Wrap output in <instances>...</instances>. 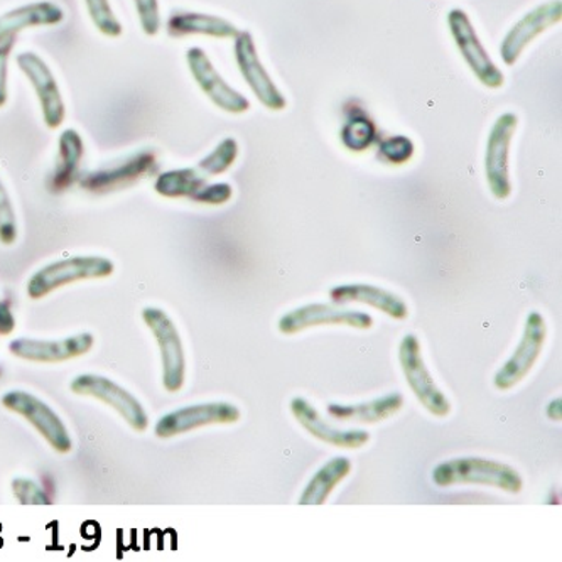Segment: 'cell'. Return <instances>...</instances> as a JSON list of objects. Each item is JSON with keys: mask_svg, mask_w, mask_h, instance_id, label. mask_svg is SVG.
Segmentation results:
<instances>
[{"mask_svg": "<svg viewBox=\"0 0 562 562\" xmlns=\"http://www.w3.org/2000/svg\"><path fill=\"white\" fill-rule=\"evenodd\" d=\"M432 482L446 488L454 485H483L508 493L522 490V476L515 468L483 458H457L445 461L432 471Z\"/></svg>", "mask_w": 562, "mask_h": 562, "instance_id": "1", "label": "cell"}, {"mask_svg": "<svg viewBox=\"0 0 562 562\" xmlns=\"http://www.w3.org/2000/svg\"><path fill=\"white\" fill-rule=\"evenodd\" d=\"M114 262H110L105 257L77 256L58 260L43 267L30 279L27 294L31 300H41L63 285L87 281V279L109 278L114 274Z\"/></svg>", "mask_w": 562, "mask_h": 562, "instance_id": "2", "label": "cell"}, {"mask_svg": "<svg viewBox=\"0 0 562 562\" xmlns=\"http://www.w3.org/2000/svg\"><path fill=\"white\" fill-rule=\"evenodd\" d=\"M157 171L159 159L156 150L144 147L122 157L119 161L81 176L80 187L88 193L105 194L110 191L124 190L147 176L156 175Z\"/></svg>", "mask_w": 562, "mask_h": 562, "instance_id": "3", "label": "cell"}, {"mask_svg": "<svg viewBox=\"0 0 562 562\" xmlns=\"http://www.w3.org/2000/svg\"><path fill=\"white\" fill-rule=\"evenodd\" d=\"M398 362L402 372L406 375L411 391L416 395L417 401L426 407L432 416L445 417L451 413V402L448 401L441 389L436 385L431 372L424 363L423 350L416 336H404L398 347Z\"/></svg>", "mask_w": 562, "mask_h": 562, "instance_id": "4", "label": "cell"}, {"mask_svg": "<svg viewBox=\"0 0 562 562\" xmlns=\"http://www.w3.org/2000/svg\"><path fill=\"white\" fill-rule=\"evenodd\" d=\"M143 318L156 336L157 345L161 350L162 382H165L166 391H181L184 385V373H187V360H184L181 336H179L175 323L165 311L157 310V307H146L143 311Z\"/></svg>", "mask_w": 562, "mask_h": 562, "instance_id": "5", "label": "cell"}, {"mask_svg": "<svg viewBox=\"0 0 562 562\" xmlns=\"http://www.w3.org/2000/svg\"><path fill=\"white\" fill-rule=\"evenodd\" d=\"M2 406L12 413L19 414L24 419L30 420L37 432L43 436L46 441L55 448L58 453H70L71 438L68 435L63 420L59 419L58 414L44 404L40 398L34 395L27 394L24 391H12L2 397Z\"/></svg>", "mask_w": 562, "mask_h": 562, "instance_id": "6", "label": "cell"}, {"mask_svg": "<svg viewBox=\"0 0 562 562\" xmlns=\"http://www.w3.org/2000/svg\"><path fill=\"white\" fill-rule=\"evenodd\" d=\"M449 31L457 43L458 49L463 55L464 61L470 70L476 75L480 81L488 88H501L505 78L497 65L492 61L483 44L480 43L479 34L471 24L467 12L461 9H453L448 14Z\"/></svg>", "mask_w": 562, "mask_h": 562, "instance_id": "7", "label": "cell"}, {"mask_svg": "<svg viewBox=\"0 0 562 562\" xmlns=\"http://www.w3.org/2000/svg\"><path fill=\"white\" fill-rule=\"evenodd\" d=\"M546 335H548V328L542 314L530 313L519 347L493 379L498 391H510L529 375L530 370L536 366L537 358L541 357Z\"/></svg>", "mask_w": 562, "mask_h": 562, "instance_id": "8", "label": "cell"}, {"mask_svg": "<svg viewBox=\"0 0 562 562\" xmlns=\"http://www.w3.org/2000/svg\"><path fill=\"white\" fill-rule=\"evenodd\" d=\"M325 325L370 329L373 326V319L370 314L362 313V311L345 310L335 304H307V306L297 307V310L284 314L279 322V331L282 335H294V333L304 331L314 326Z\"/></svg>", "mask_w": 562, "mask_h": 562, "instance_id": "9", "label": "cell"}, {"mask_svg": "<svg viewBox=\"0 0 562 562\" xmlns=\"http://www.w3.org/2000/svg\"><path fill=\"white\" fill-rule=\"evenodd\" d=\"M15 61H18L19 70L26 75L27 80L33 85L46 127H61L66 117L65 102H63L58 81H56L48 63L33 52L21 53Z\"/></svg>", "mask_w": 562, "mask_h": 562, "instance_id": "10", "label": "cell"}, {"mask_svg": "<svg viewBox=\"0 0 562 562\" xmlns=\"http://www.w3.org/2000/svg\"><path fill=\"white\" fill-rule=\"evenodd\" d=\"M240 411L228 402H210V404H196V406L183 407L172 411L157 420L154 431L157 438H172L184 435L198 427L210 424H232L240 420Z\"/></svg>", "mask_w": 562, "mask_h": 562, "instance_id": "11", "label": "cell"}, {"mask_svg": "<svg viewBox=\"0 0 562 562\" xmlns=\"http://www.w3.org/2000/svg\"><path fill=\"white\" fill-rule=\"evenodd\" d=\"M71 391L78 395H90L105 402L106 406L114 407L136 431H146L149 417L131 392L115 384L106 376L80 375L71 382Z\"/></svg>", "mask_w": 562, "mask_h": 562, "instance_id": "12", "label": "cell"}, {"mask_svg": "<svg viewBox=\"0 0 562 562\" xmlns=\"http://www.w3.org/2000/svg\"><path fill=\"white\" fill-rule=\"evenodd\" d=\"M517 122L519 121L514 114L501 115L493 125L488 144H486V181H488L493 196L498 200H505L512 193L510 178H508V153H510L512 137L517 128Z\"/></svg>", "mask_w": 562, "mask_h": 562, "instance_id": "13", "label": "cell"}, {"mask_svg": "<svg viewBox=\"0 0 562 562\" xmlns=\"http://www.w3.org/2000/svg\"><path fill=\"white\" fill-rule=\"evenodd\" d=\"M235 59H237L238 70L245 78L254 95L271 110L285 109L284 95L281 90L276 87L271 75L267 74L259 55H257L256 43H254L252 34L247 31H240L235 37Z\"/></svg>", "mask_w": 562, "mask_h": 562, "instance_id": "14", "label": "cell"}, {"mask_svg": "<svg viewBox=\"0 0 562 562\" xmlns=\"http://www.w3.org/2000/svg\"><path fill=\"white\" fill-rule=\"evenodd\" d=\"M187 61L194 81L218 109L225 110L228 114H244L250 109L249 100L223 80L203 49H188Z\"/></svg>", "mask_w": 562, "mask_h": 562, "instance_id": "15", "label": "cell"}, {"mask_svg": "<svg viewBox=\"0 0 562 562\" xmlns=\"http://www.w3.org/2000/svg\"><path fill=\"white\" fill-rule=\"evenodd\" d=\"M562 4L561 0H551L541 8L533 9L529 14L524 15L505 36L502 43V58L507 65H514L522 55L524 49L536 40L539 34L548 31L561 21Z\"/></svg>", "mask_w": 562, "mask_h": 562, "instance_id": "16", "label": "cell"}, {"mask_svg": "<svg viewBox=\"0 0 562 562\" xmlns=\"http://www.w3.org/2000/svg\"><path fill=\"white\" fill-rule=\"evenodd\" d=\"M93 336L90 333H80L77 336H68L63 340H31V338H18L9 345V350L15 357L24 358L30 362L55 363L81 357L92 350Z\"/></svg>", "mask_w": 562, "mask_h": 562, "instance_id": "17", "label": "cell"}, {"mask_svg": "<svg viewBox=\"0 0 562 562\" xmlns=\"http://www.w3.org/2000/svg\"><path fill=\"white\" fill-rule=\"evenodd\" d=\"M291 413L311 436L335 448L358 449L370 441L369 432L363 429H338L326 423L306 398H292Z\"/></svg>", "mask_w": 562, "mask_h": 562, "instance_id": "18", "label": "cell"}, {"mask_svg": "<svg viewBox=\"0 0 562 562\" xmlns=\"http://www.w3.org/2000/svg\"><path fill=\"white\" fill-rule=\"evenodd\" d=\"M63 19L65 11L49 0L12 9L0 15V43L31 27L58 26Z\"/></svg>", "mask_w": 562, "mask_h": 562, "instance_id": "19", "label": "cell"}, {"mask_svg": "<svg viewBox=\"0 0 562 562\" xmlns=\"http://www.w3.org/2000/svg\"><path fill=\"white\" fill-rule=\"evenodd\" d=\"M329 297L333 303L348 304L362 303L389 314L394 319H406L409 314V307L397 294L385 291V289L375 288L370 284H345L333 288L329 291Z\"/></svg>", "mask_w": 562, "mask_h": 562, "instance_id": "20", "label": "cell"}, {"mask_svg": "<svg viewBox=\"0 0 562 562\" xmlns=\"http://www.w3.org/2000/svg\"><path fill=\"white\" fill-rule=\"evenodd\" d=\"M85 156V144L80 132L66 128L58 140V159L49 176L48 188L52 193H63L74 187L80 178L81 159Z\"/></svg>", "mask_w": 562, "mask_h": 562, "instance_id": "21", "label": "cell"}, {"mask_svg": "<svg viewBox=\"0 0 562 562\" xmlns=\"http://www.w3.org/2000/svg\"><path fill=\"white\" fill-rule=\"evenodd\" d=\"M166 30L171 37L193 36V34H203V36L220 37V40H231L237 37L240 31L227 19L218 15L201 14V12H172L168 19Z\"/></svg>", "mask_w": 562, "mask_h": 562, "instance_id": "22", "label": "cell"}, {"mask_svg": "<svg viewBox=\"0 0 562 562\" xmlns=\"http://www.w3.org/2000/svg\"><path fill=\"white\" fill-rule=\"evenodd\" d=\"M404 406V395L398 392L384 395V397L373 398L362 404H331L328 407V414L336 420H355V423H379V420L389 419L397 414Z\"/></svg>", "mask_w": 562, "mask_h": 562, "instance_id": "23", "label": "cell"}, {"mask_svg": "<svg viewBox=\"0 0 562 562\" xmlns=\"http://www.w3.org/2000/svg\"><path fill=\"white\" fill-rule=\"evenodd\" d=\"M351 463L348 458L338 457L333 458L331 461L325 464L316 475L311 479L301 495V505H323L329 493L338 486V483L344 482L350 475Z\"/></svg>", "mask_w": 562, "mask_h": 562, "instance_id": "24", "label": "cell"}, {"mask_svg": "<svg viewBox=\"0 0 562 562\" xmlns=\"http://www.w3.org/2000/svg\"><path fill=\"white\" fill-rule=\"evenodd\" d=\"M206 178L196 168L172 169L157 176L154 190L165 198H191L206 187Z\"/></svg>", "mask_w": 562, "mask_h": 562, "instance_id": "25", "label": "cell"}, {"mask_svg": "<svg viewBox=\"0 0 562 562\" xmlns=\"http://www.w3.org/2000/svg\"><path fill=\"white\" fill-rule=\"evenodd\" d=\"M237 140L232 139V137H227V139H223L222 143L213 149V153H210L209 156L205 157V159H201V161L198 162L196 169L201 175L205 176V178L222 175V172L232 168L235 159H237Z\"/></svg>", "mask_w": 562, "mask_h": 562, "instance_id": "26", "label": "cell"}, {"mask_svg": "<svg viewBox=\"0 0 562 562\" xmlns=\"http://www.w3.org/2000/svg\"><path fill=\"white\" fill-rule=\"evenodd\" d=\"M85 5H87L88 15L92 19L93 26L103 36L119 37L124 33V26L110 8V0H85Z\"/></svg>", "mask_w": 562, "mask_h": 562, "instance_id": "27", "label": "cell"}, {"mask_svg": "<svg viewBox=\"0 0 562 562\" xmlns=\"http://www.w3.org/2000/svg\"><path fill=\"white\" fill-rule=\"evenodd\" d=\"M375 125L372 121L367 117H353L341 132V139H344L345 146L355 153L366 150L367 147L372 146L373 139H375Z\"/></svg>", "mask_w": 562, "mask_h": 562, "instance_id": "28", "label": "cell"}, {"mask_svg": "<svg viewBox=\"0 0 562 562\" xmlns=\"http://www.w3.org/2000/svg\"><path fill=\"white\" fill-rule=\"evenodd\" d=\"M18 240V222L11 196L0 179V244L12 245Z\"/></svg>", "mask_w": 562, "mask_h": 562, "instance_id": "29", "label": "cell"}, {"mask_svg": "<svg viewBox=\"0 0 562 562\" xmlns=\"http://www.w3.org/2000/svg\"><path fill=\"white\" fill-rule=\"evenodd\" d=\"M414 154L413 140L404 136L391 137L380 144L379 156L391 165H402L409 161Z\"/></svg>", "mask_w": 562, "mask_h": 562, "instance_id": "30", "label": "cell"}, {"mask_svg": "<svg viewBox=\"0 0 562 562\" xmlns=\"http://www.w3.org/2000/svg\"><path fill=\"white\" fill-rule=\"evenodd\" d=\"M140 27L147 36H156L161 30V11L157 0H134Z\"/></svg>", "mask_w": 562, "mask_h": 562, "instance_id": "31", "label": "cell"}, {"mask_svg": "<svg viewBox=\"0 0 562 562\" xmlns=\"http://www.w3.org/2000/svg\"><path fill=\"white\" fill-rule=\"evenodd\" d=\"M12 490H14L15 497L19 498L21 504L27 505H49L52 501H49L48 495L44 493V490L41 488L37 483H34L33 480L27 479H18L12 482Z\"/></svg>", "mask_w": 562, "mask_h": 562, "instance_id": "32", "label": "cell"}, {"mask_svg": "<svg viewBox=\"0 0 562 562\" xmlns=\"http://www.w3.org/2000/svg\"><path fill=\"white\" fill-rule=\"evenodd\" d=\"M232 187L227 183L206 184L203 190L194 194L193 201L206 205H225L232 198Z\"/></svg>", "mask_w": 562, "mask_h": 562, "instance_id": "33", "label": "cell"}, {"mask_svg": "<svg viewBox=\"0 0 562 562\" xmlns=\"http://www.w3.org/2000/svg\"><path fill=\"white\" fill-rule=\"evenodd\" d=\"M18 36L9 37L4 43H0V109L8 103V77H9V58H11L12 49H14Z\"/></svg>", "mask_w": 562, "mask_h": 562, "instance_id": "34", "label": "cell"}, {"mask_svg": "<svg viewBox=\"0 0 562 562\" xmlns=\"http://www.w3.org/2000/svg\"><path fill=\"white\" fill-rule=\"evenodd\" d=\"M15 328L14 314L11 313V307L0 300V335H11Z\"/></svg>", "mask_w": 562, "mask_h": 562, "instance_id": "35", "label": "cell"}, {"mask_svg": "<svg viewBox=\"0 0 562 562\" xmlns=\"http://www.w3.org/2000/svg\"><path fill=\"white\" fill-rule=\"evenodd\" d=\"M548 416L552 420H561V398H555V401L551 402V406L548 407Z\"/></svg>", "mask_w": 562, "mask_h": 562, "instance_id": "36", "label": "cell"}]
</instances>
